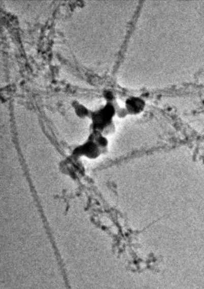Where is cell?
<instances>
[{
	"label": "cell",
	"instance_id": "1",
	"mask_svg": "<svg viewBox=\"0 0 204 289\" xmlns=\"http://www.w3.org/2000/svg\"><path fill=\"white\" fill-rule=\"evenodd\" d=\"M116 113V109L111 102L107 103L96 111L91 112L90 116L92 120L91 130L103 134L105 130L113 124V119Z\"/></svg>",
	"mask_w": 204,
	"mask_h": 289
},
{
	"label": "cell",
	"instance_id": "2",
	"mask_svg": "<svg viewBox=\"0 0 204 289\" xmlns=\"http://www.w3.org/2000/svg\"><path fill=\"white\" fill-rule=\"evenodd\" d=\"M103 154L101 149L95 143L87 139L84 143L76 146L72 151V155L78 157H85L90 160H95Z\"/></svg>",
	"mask_w": 204,
	"mask_h": 289
},
{
	"label": "cell",
	"instance_id": "3",
	"mask_svg": "<svg viewBox=\"0 0 204 289\" xmlns=\"http://www.w3.org/2000/svg\"><path fill=\"white\" fill-rule=\"evenodd\" d=\"M79 157L72 154L62 162L61 170L73 178H79L84 174V167Z\"/></svg>",
	"mask_w": 204,
	"mask_h": 289
},
{
	"label": "cell",
	"instance_id": "4",
	"mask_svg": "<svg viewBox=\"0 0 204 289\" xmlns=\"http://www.w3.org/2000/svg\"><path fill=\"white\" fill-rule=\"evenodd\" d=\"M87 139L90 140L99 146L104 154L108 151L109 146V140L107 137L100 132L96 130H92L89 135Z\"/></svg>",
	"mask_w": 204,
	"mask_h": 289
},
{
	"label": "cell",
	"instance_id": "5",
	"mask_svg": "<svg viewBox=\"0 0 204 289\" xmlns=\"http://www.w3.org/2000/svg\"><path fill=\"white\" fill-rule=\"evenodd\" d=\"M73 104H73V107H74L75 112L78 117L81 118L90 117L91 112L84 105L76 101L74 102Z\"/></svg>",
	"mask_w": 204,
	"mask_h": 289
},
{
	"label": "cell",
	"instance_id": "6",
	"mask_svg": "<svg viewBox=\"0 0 204 289\" xmlns=\"http://www.w3.org/2000/svg\"><path fill=\"white\" fill-rule=\"evenodd\" d=\"M104 96L109 101H111L113 97V94L111 92H107Z\"/></svg>",
	"mask_w": 204,
	"mask_h": 289
}]
</instances>
